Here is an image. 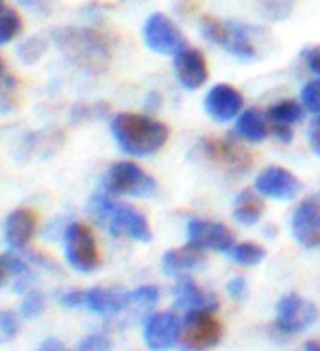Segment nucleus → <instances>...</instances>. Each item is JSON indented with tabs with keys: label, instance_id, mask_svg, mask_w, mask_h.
Segmentation results:
<instances>
[{
	"label": "nucleus",
	"instance_id": "1",
	"mask_svg": "<svg viewBox=\"0 0 320 351\" xmlns=\"http://www.w3.org/2000/svg\"><path fill=\"white\" fill-rule=\"evenodd\" d=\"M88 214L109 236L127 238L135 242H151L153 232L149 219L129 203H120L107 192H96L88 203Z\"/></svg>",
	"mask_w": 320,
	"mask_h": 351
},
{
	"label": "nucleus",
	"instance_id": "2",
	"mask_svg": "<svg viewBox=\"0 0 320 351\" xmlns=\"http://www.w3.org/2000/svg\"><path fill=\"white\" fill-rule=\"evenodd\" d=\"M109 127H112L114 140L120 147V151L131 157L155 155L157 151L164 149V144L168 142L170 136V131L164 123H159V120L151 116L131 114V112L116 114Z\"/></svg>",
	"mask_w": 320,
	"mask_h": 351
},
{
	"label": "nucleus",
	"instance_id": "3",
	"mask_svg": "<svg viewBox=\"0 0 320 351\" xmlns=\"http://www.w3.org/2000/svg\"><path fill=\"white\" fill-rule=\"evenodd\" d=\"M57 48L70 64L88 72H103L112 57L109 42L98 31L81 29V27H66L53 33Z\"/></svg>",
	"mask_w": 320,
	"mask_h": 351
},
{
	"label": "nucleus",
	"instance_id": "4",
	"mask_svg": "<svg viewBox=\"0 0 320 351\" xmlns=\"http://www.w3.org/2000/svg\"><path fill=\"white\" fill-rule=\"evenodd\" d=\"M64 260L77 273H94L101 266V247L90 225L72 221L64 227Z\"/></svg>",
	"mask_w": 320,
	"mask_h": 351
},
{
	"label": "nucleus",
	"instance_id": "5",
	"mask_svg": "<svg viewBox=\"0 0 320 351\" xmlns=\"http://www.w3.org/2000/svg\"><path fill=\"white\" fill-rule=\"evenodd\" d=\"M225 336V325L218 319V312L196 310L186 312L181 319L179 351H209L220 345Z\"/></svg>",
	"mask_w": 320,
	"mask_h": 351
},
{
	"label": "nucleus",
	"instance_id": "6",
	"mask_svg": "<svg viewBox=\"0 0 320 351\" xmlns=\"http://www.w3.org/2000/svg\"><path fill=\"white\" fill-rule=\"evenodd\" d=\"M318 306L303 295L288 293L283 295L275 306L273 334L279 338H294L310 330L318 321Z\"/></svg>",
	"mask_w": 320,
	"mask_h": 351
},
{
	"label": "nucleus",
	"instance_id": "7",
	"mask_svg": "<svg viewBox=\"0 0 320 351\" xmlns=\"http://www.w3.org/2000/svg\"><path fill=\"white\" fill-rule=\"evenodd\" d=\"M103 192L112 197L149 199L157 192V181L135 162H116L105 173Z\"/></svg>",
	"mask_w": 320,
	"mask_h": 351
},
{
	"label": "nucleus",
	"instance_id": "8",
	"mask_svg": "<svg viewBox=\"0 0 320 351\" xmlns=\"http://www.w3.org/2000/svg\"><path fill=\"white\" fill-rule=\"evenodd\" d=\"M179 310H155L142 321V341L149 351H170L179 347L181 336Z\"/></svg>",
	"mask_w": 320,
	"mask_h": 351
},
{
	"label": "nucleus",
	"instance_id": "9",
	"mask_svg": "<svg viewBox=\"0 0 320 351\" xmlns=\"http://www.w3.org/2000/svg\"><path fill=\"white\" fill-rule=\"evenodd\" d=\"M186 236L188 245L205 253H229L236 245V234L231 232V227L209 219H190Z\"/></svg>",
	"mask_w": 320,
	"mask_h": 351
},
{
	"label": "nucleus",
	"instance_id": "10",
	"mask_svg": "<svg viewBox=\"0 0 320 351\" xmlns=\"http://www.w3.org/2000/svg\"><path fill=\"white\" fill-rule=\"evenodd\" d=\"M290 232L303 249H320V199L307 197L292 212Z\"/></svg>",
	"mask_w": 320,
	"mask_h": 351
},
{
	"label": "nucleus",
	"instance_id": "11",
	"mask_svg": "<svg viewBox=\"0 0 320 351\" xmlns=\"http://www.w3.org/2000/svg\"><path fill=\"white\" fill-rule=\"evenodd\" d=\"M201 153L207 157L209 162H216L220 166L229 168L233 175H244L251 171L253 166V155L246 151L242 144L225 140V138H203L201 142Z\"/></svg>",
	"mask_w": 320,
	"mask_h": 351
},
{
	"label": "nucleus",
	"instance_id": "12",
	"mask_svg": "<svg viewBox=\"0 0 320 351\" xmlns=\"http://www.w3.org/2000/svg\"><path fill=\"white\" fill-rule=\"evenodd\" d=\"M172 304L175 310L179 312H196V310H220V299L214 290H207L194 280L192 275L186 277H177L175 284H172Z\"/></svg>",
	"mask_w": 320,
	"mask_h": 351
},
{
	"label": "nucleus",
	"instance_id": "13",
	"mask_svg": "<svg viewBox=\"0 0 320 351\" xmlns=\"http://www.w3.org/2000/svg\"><path fill=\"white\" fill-rule=\"evenodd\" d=\"M301 181L292 171L283 166H268L255 177V190L264 199L273 201H292L301 195Z\"/></svg>",
	"mask_w": 320,
	"mask_h": 351
},
{
	"label": "nucleus",
	"instance_id": "14",
	"mask_svg": "<svg viewBox=\"0 0 320 351\" xmlns=\"http://www.w3.org/2000/svg\"><path fill=\"white\" fill-rule=\"evenodd\" d=\"M144 44L157 55H177L186 48L179 27L164 14H153L144 24Z\"/></svg>",
	"mask_w": 320,
	"mask_h": 351
},
{
	"label": "nucleus",
	"instance_id": "15",
	"mask_svg": "<svg viewBox=\"0 0 320 351\" xmlns=\"http://www.w3.org/2000/svg\"><path fill=\"white\" fill-rule=\"evenodd\" d=\"M85 308L96 314V317L116 323L129 310V290H122L116 286L85 288Z\"/></svg>",
	"mask_w": 320,
	"mask_h": 351
},
{
	"label": "nucleus",
	"instance_id": "16",
	"mask_svg": "<svg viewBox=\"0 0 320 351\" xmlns=\"http://www.w3.org/2000/svg\"><path fill=\"white\" fill-rule=\"evenodd\" d=\"M244 107L242 94L227 83H218L205 96V112L218 123H229V120L238 118Z\"/></svg>",
	"mask_w": 320,
	"mask_h": 351
},
{
	"label": "nucleus",
	"instance_id": "17",
	"mask_svg": "<svg viewBox=\"0 0 320 351\" xmlns=\"http://www.w3.org/2000/svg\"><path fill=\"white\" fill-rule=\"evenodd\" d=\"M38 232V216L29 208L14 210L5 221V242L11 251H27Z\"/></svg>",
	"mask_w": 320,
	"mask_h": 351
},
{
	"label": "nucleus",
	"instance_id": "18",
	"mask_svg": "<svg viewBox=\"0 0 320 351\" xmlns=\"http://www.w3.org/2000/svg\"><path fill=\"white\" fill-rule=\"evenodd\" d=\"M207 264V253L196 249L192 245H183L179 249H170L162 256V271L168 277H186L196 271L205 269Z\"/></svg>",
	"mask_w": 320,
	"mask_h": 351
},
{
	"label": "nucleus",
	"instance_id": "19",
	"mask_svg": "<svg viewBox=\"0 0 320 351\" xmlns=\"http://www.w3.org/2000/svg\"><path fill=\"white\" fill-rule=\"evenodd\" d=\"M175 75L186 90H199L207 81V62L196 48H181L175 55Z\"/></svg>",
	"mask_w": 320,
	"mask_h": 351
},
{
	"label": "nucleus",
	"instance_id": "20",
	"mask_svg": "<svg viewBox=\"0 0 320 351\" xmlns=\"http://www.w3.org/2000/svg\"><path fill=\"white\" fill-rule=\"evenodd\" d=\"M159 299H162V290L153 284H144L129 290V310L125 312V317H129V323L138 321V319H146L151 312H155ZM120 321H116L118 325Z\"/></svg>",
	"mask_w": 320,
	"mask_h": 351
},
{
	"label": "nucleus",
	"instance_id": "21",
	"mask_svg": "<svg viewBox=\"0 0 320 351\" xmlns=\"http://www.w3.org/2000/svg\"><path fill=\"white\" fill-rule=\"evenodd\" d=\"M264 216V197L257 190H242L233 201V219L244 227H253Z\"/></svg>",
	"mask_w": 320,
	"mask_h": 351
},
{
	"label": "nucleus",
	"instance_id": "22",
	"mask_svg": "<svg viewBox=\"0 0 320 351\" xmlns=\"http://www.w3.org/2000/svg\"><path fill=\"white\" fill-rule=\"evenodd\" d=\"M253 27H246L240 22H229V38L225 48L233 55L242 59V62H255L257 57V46L253 42Z\"/></svg>",
	"mask_w": 320,
	"mask_h": 351
},
{
	"label": "nucleus",
	"instance_id": "23",
	"mask_svg": "<svg viewBox=\"0 0 320 351\" xmlns=\"http://www.w3.org/2000/svg\"><path fill=\"white\" fill-rule=\"evenodd\" d=\"M236 133L242 140L249 142H262L266 140V136L270 133V120L268 114L260 112V110H246L238 116L236 123Z\"/></svg>",
	"mask_w": 320,
	"mask_h": 351
},
{
	"label": "nucleus",
	"instance_id": "24",
	"mask_svg": "<svg viewBox=\"0 0 320 351\" xmlns=\"http://www.w3.org/2000/svg\"><path fill=\"white\" fill-rule=\"evenodd\" d=\"M227 256L233 264L242 266V269H255V266H260L264 262L266 249L255 240H244V242H236Z\"/></svg>",
	"mask_w": 320,
	"mask_h": 351
},
{
	"label": "nucleus",
	"instance_id": "25",
	"mask_svg": "<svg viewBox=\"0 0 320 351\" xmlns=\"http://www.w3.org/2000/svg\"><path fill=\"white\" fill-rule=\"evenodd\" d=\"M303 110L305 107L297 101H279L268 110V120L273 125H286L294 127L303 120Z\"/></svg>",
	"mask_w": 320,
	"mask_h": 351
},
{
	"label": "nucleus",
	"instance_id": "26",
	"mask_svg": "<svg viewBox=\"0 0 320 351\" xmlns=\"http://www.w3.org/2000/svg\"><path fill=\"white\" fill-rule=\"evenodd\" d=\"M46 306H48V301H46V295L42 293V290L29 288L27 293H22L18 312H20L22 321H35L46 312Z\"/></svg>",
	"mask_w": 320,
	"mask_h": 351
},
{
	"label": "nucleus",
	"instance_id": "27",
	"mask_svg": "<svg viewBox=\"0 0 320 351\" xmlns=\"http://www.w3.org/2000/svg\"><path fill=\"white\" fill-rule=\"evenodd\" d=\"M22 33V18L16 9L0 11V46L9 44Z\"/></svg>",
	"mask_w": 320,
	"mask_h": 351
},
{
	"label": "nucleus",
	"instance_id": "28",
	"mask_svg": "<svg viewBox=\"0 0 320 351\" xmlns=\"http://www.w3.org/2000/svg\"><path fill=\"white\" fill-rule=\"evenodd\" d=\"M201 33L205 35L207 42H212L216 46H223L225 48L227 38H229V24L227 22H220L214 16H203V20H201Z\"/></svg>",
	"mask_w": 320,
	"mask_h": 351
},
{
	"label": "nucleus",
	"instance_id": "29",
	"mask_svg": "<svg viewBox=\"0 0 320 351\" xmlns=\"http://www.w3.org/2000/svg\"><path fill=\"white\" fill-rule=\"evenodd\" d=\"M20 328H22L20 312L9 310V308H0V345L14 341V338L20 334Z\"/></svg>",
	"mask_w": 320,
	"mask_h": 351
},
{
	"label": "nucleus",
	"instance_id": "30",
	"mask_svg": "<svg viewBox=\"0 0 320 351\" xmlns=\"http://www.w3.org/2000/svg\"><path fill=\"white\" fill-rule=\"evenodd\" d=\"M44 53H46V40L42 38H29L18 46V57L22 59V64H27V66L40 62Z\"/></svg>",
	"mask_w": 320,
	"mask_h": 351
},
{
	"label": "nucleus",
	"instance_id": "31",
	"mask_svg": "<svg viewBox=\"0 0 320 351\" xmlns=\"http://www.w3.org/2000/svg\"><path fill=\"white\" fill-rule=\"evenodd\" d=\"M297 0H260V9L268 20H286Z\"/></svg>",
	"mask_w": 320,
	"mask_h": 351
},
{
	"label": "nucleus",
	"instance_id": "32",
	"mask_svg": "<svg viewBox=\"0 0 320 351\" xmlns=\"http://www.w3.org/2000/svg\"><path fill=\"white\" fill-rule=\"evenodd\" d=\"M114 341L107 332H92L85 334L77 343V351H112Z\"/></svg>",
	"mask_w": 320,
	"mask_h": 351
},
{
	"label": "nucleus",
	"instance_id": "33",
	"mask_svg": "<svg viewBox=\"0 0 320 351\" xmlns=\"http://www.w3.org/2000/svg\"><path fill=\"white\" fill-rule=\"evenodd\" d=\"M301 103L307 112H312L316 116H320V79L318 81H310L301 92Z\"/></svg>",
	"mask_w": 320,
	"mask_h": 351
},
{
	"label": "nucleus",
	"instance_id": "34",
	"mask_svg": "<svg viewBox=\"0 0 320 351\" xmlns=\"http://www.w3.org/2000/svg\"><path fill=\"white\" fill-rule=\"evenodd\" d=\"M59 304L68 310L85 308V288H68L59 295Z\"/></svg>",
	"mask_w": 320,
	"mask_h": 351
},
{
	"label": "nucleus",
	"instance_id": "35",
	"mask_svg": "<svg viewBox=\"0 0 320 351\" xmlns=\"http://www.w3.org/2000/svg\"><path fill=\"white\" fill-rule=\"evenodd\" d=\"M227 295L233 301H244L246 299V295H249V282H246L244 275L231 277V280L227 282Z\"/></svg>",
	"mask_w": 320,
	"mask_h": 351
},
{
	"label": "nucleus",
	"instance_id": "36",
	"mask_svg": "<svg viewBox=\"0 0 320 351\" xmlns=\"http://www.w3.org/2000/svg\"><path fill=\"white\" fill-rule=\"evenodd\" d=\"M307 140H310V149L314 155L320 157V116L312 120L310 129H307Z\"/></svg>",
	"mask_w": 320,
	"mask_h": 351
},
{
	"label": "nucleus",
	"instance_id": "37",
	"mask_svg": "<svg viewBox=\"0 0 320 351\" xmlns=\"http://www.w3.org/2000/svg\"><path fill=\"white\" fill-rule=\"evenodd\" d=\"M35 351H68V347L61 343L59 338H46V341H42Z\"/></svg>",
	"mask_w": 320,
	"mask_h": 351
},
{
	"label": "nucleus",
	"instance_id": "38",
	"mask_svg": "<svg viewBox=\"0 0 320 351\" xmlns=\"http://www.w3.org/2000/svg\"><path fill=\"white\" fill-rule=\"evenodd\" d=\"M305 59H307V66H310V70L314 72V75L320 77V51H307Z\"/></svg>",
	"mask_w": 320,
	"mask_h": 351
},
{
	"label": "nucleus",
	"instance_id": "39",
	"mask_svg": "<svg viewBox=\"0 0 320 351\" xmlns=\"http://www.w3.org/2000/svg\"><path fill=\"white\" fill-rule=\"evenodd\" d=\"M9 280H11V273H9V266H7L5 253H3V256H0V288H3Z\"/></svg>",
	"mask_w": 320,
	"mask_h": 351
},
{
	"label": "nucleus",
	"instance_id": "40",
	"mask_svg": "<svg viewBox=\"0 0 320 351\" xmlns=\"http://www.w3.org/2000/svg\"><path fill=\"white\" fill-rule=\"evenodd\" d=\"M18 3L24 5V7H29V9H42L48 3H53V0H18Z\"/></svg>",
	"mask_w": 320,
	"mask_h": 351
},
{
	"label": "nucleus",
	"instance_id": "41",
	"mask_svg": "<svg viewBox=\"0 0 320 351\" xmlns=\"http://www.w3.org/2000/svg\"><path fill=\"white\" fill-rule=\"evenodd\" d=\"M303 351H320V341H305Z\"/></svg>",
	"mask_w": 320,
	"mask_h": 351
},
{
	"label": "nucleus",
	"instance_id": "42",
	"mask_svg": "<svg viewBox=\"0 0 320 351\" xmlns=\"http://www.w3.org/2000/svg\"><path fill=\"white\" fill-rule=\"evenodd\" d=\"M7 75V68H5V62H3V57H0V79H3Z\"/></svg>",
	"mask_w": 320,
	"mask_h": 351
},
{
	"label": "nucleus",
	"instance_id": "43",
	"mask_svg": "<svg viewBox=\"0 0 320 351\" xmlns=\"http://www.w3.org/2000/svg\"><path fill=\"white\" fill-rule=\"evenodd\" d=\"M3 5H5V0H0V11H3V9H5Z\"/></svg>",
	"mask_w": 320,
	"mask_h": 351
}]
</instances>
